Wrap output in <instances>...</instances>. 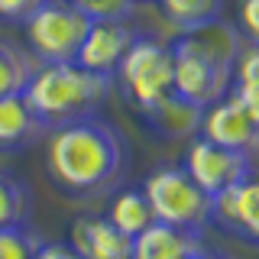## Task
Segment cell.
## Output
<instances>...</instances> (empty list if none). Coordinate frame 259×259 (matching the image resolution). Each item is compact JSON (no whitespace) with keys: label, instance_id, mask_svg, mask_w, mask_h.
Wrapping results in <instances>:
<instances>
[{"label":"cell","instance_id":"1","mask_svg":"<svg viewBox=\"0 0 259 259\" xmlns=\"http://www.w3.org/2000/svg\"><path fill=\"white\" fill-rule=\"evenodd\" d=\"M130 146L110 120L84 117L78 123L49 130L46 172L71 198H101L123 182Z\"/></svg>","mask_w":259,"mask_h":259},{"label":"cell","instance_id":"2","mask_svg":"<svg viewBox=\"0 0 259 259\" xmlns=\"http://www.w3.org/2000/svg\"><path fill=\"white\" fill-rule=\"evenodd\" d=\"M246 46L233 23L214 20L201 29L182 32L172 42L175 55V94L207 110L224 101L233 88V68Z\"/></svg>","mask_w":259,"mask_h":259},{"label":"cell","instance_id":"3","mask_svg":"<svg viewBox=\"0 0 259 259\" xmlns=\"http://www.w3.org/2000/svg\"><path fill=\"white\" fill-rule=\"evenodd\" d=\"M113 81L117 78L88 71L78 62H55L39 65L23 94L46 123V130H59L84 117H94L97 107L110 97Z\"/></svg>","mask_w":259,"mask_h":259},{"label":"cell","instance_id":"4","mask_svg":"<svg viewBox=\"0 0 259 259\" xmlns=\"http://www.w3.org/2000/svg\"><path fill=\"white\" fill-rule=\"evenodd\" d=\"M120 88H123L126 101L136 110L152 113L165 101L168 94H175V55L172 42H162L152 36H140L133 49L126 52V59L117 68Z\"/></svg>","mask_w":259,"mask_h":259},{"label":"cell","instance_id":"5","mask_svg":"<svg viewBox=\"0 0 259 259\" xmlns=\"http://www.w3.org/2000/svg\"><path fill=\"white\" fill-rule=\"evenodd\" d=\"M146 201L152 207V217L159 224L194 230L210 224V198L194 185V178L185 172V165H162L143 185Z\"/></svg>","mask_w":259,"mask_h":259},{"label":"cell","instance_id":"6","mask_svg":"<svg viewBox=\"0 0 259 259\" xmlns=\"http://www.w3.org/2000/svg\"><path fill=\"white\" fill-rule=\"evenodd\" d=\"M23 26H26L29 52L42 65H55L78 59V49L91 29V20L78 7H71L68 0H49Z\"/></svg>","mask_w":259,"mask_h":259},{"label":"cell","instance_id":"7","mask_svg":"<svg viewBox=\"0 0 259 259\" xmlns=\"http://www.w3.org/2000/svg\"><path fill=\"white\" fill-rule=\"evenodd\" d=\"M185 172L194 178V185L207 198H217V194L237 188L246 175H253V159L246 152L217 146L204 136H194L185 149Z\"/></svg>","mask_w":259,"mask_h":259},{"label":"cell","instance_id":"8","mask_svg":"<svg viewBox=\"0 0 259 259\" xmlns=\"http://www.w3.org/2000/svg\"><path fill=\"white\" fill-rule=\"evenodd\" d=\"M198 136H204V140L217 143V146H227V149L246 152L249 159L259 156V123L233 101L230 94L204 110Z\"/></svg>","mask_w":259,"mask_h":259},{"label":"cell","instance_id":"9","mask_svg":"<svg viewBox=\"0 0 259 259\" xmlns=\"http://www.w3.org/2000/svg\"><path fill=\"white\" fill-rule=\"evenodd\" d=\"M136 39H140V32L130 26V23H91L75 62L88 71L117 78L120 62L126 59V52L133 49Z\"/></svg>","mask_w":259,"mask_h":259},{"label":"cell","instance_id":"10","mask_svg":"<svg viewBox=\"0 0 259 259\" xmlns=\"http://www.w3.org/2000/svg\"><path fill=\"white\" fill-rule=\"evenodd\" d=\"M210 221L259 243V172L246 175L237 188L210 198Z\"/></svg>","mask_w":259,"mask_h":259},{"label":"cell","instance_id":"11","mask_svg":"<svg viewBox=\"0 0 259 259\" xmlns=\"http://www.w3.org/2000/svg\"><path fill=\"white\" fill-rule=\"evenodd\" d=\"M71 246L81 259H130L133 256V237L117 230L107 217L84 214L71 224Z\"/></svg>","mask_w":259,"mask_h":259},{"label":"cell","instance_id":"12","mask_svg":"<svg viewBox=\"0 0 259 259\" xmlns=\"http://www.w3.org/2000/svg\"><path fill=\"white\" fill-rule=\"evenodd\" d=\"M49 133L26 94L0 97V152H23Z\"/></svg>","mask_w":259,"mask_h":259},{"label":"cell","instance_id":"13","mask_svg":"<svg viewBox=\"0 0 259 259\" xmlns=\"http://www.w3.org/2000/svg\"><path fill=\"white\" fill-rule=\"evenodd\" d=\"M201 237L194 230H178L168 224H149L140 237H133L130 259H191L201 253Z\"/></svg>","mask_w":259,"mask_h":259},{"label":"cell","instance_id":"14","mask_svg":"<svg viewBox=\"0 0 259 259\" xmlns=\"http://www.w3.org/2000/svg\"><path fill=\"white\" fill-rule=\"evenodd\" d=\"M201 120H204V110L178 94H168L152 113H146V123L165 140H194L201 133Z\"/></svg>","mask_w":259,"mask_h":259},{"label":"cell","instance_id":"15","mask_svg":"<svg viewBox=\"0 0 259 259\" xmlns=\"http://www.w3.org/2000/svg\"><path fill=\"white\" fill-rule=\"evenodd\" d=\"M36 55L29 52V46H20L13 39H0V97L23 94L29 88L32 75L39 71Z\"/></svg>","mask_w":259,"mask_h":259},{"label":"cell","instance_id":"16","mask_svg":"<svg viewBox=\"0 0 259 259\" xmlns=\"http://www.w3.org/2000/svg\"><path fill=\"white\" fill-rule=\"evenodd\" d=\"M107 221L117 227V230H123L126 237H140L149 224H156V217H152V207H149V201H146L143 188H126V191L113 194Z\"/></svg>","mask_w":259,"mask_h":259},{"label":"cell","instance_id":"17","mask_svg":"<svg viewBox=\"0 0 259 259\" xmlns=\"http://www.w3.org/2000/svg\"><path fill=\"white\" fill-rule=\"evenodd\" d=\"M230 97L259 123V46L246 42L233 68V88Z\"/></svg>","mask_w":259,"mask_h":259},{"label":"cell","instance_id":"18","mask_svg":"<svg viewBox=\"0 0 259 259\" xmlns=\"http://www.w3.org/2000/svg\"><path fill=\"white\" fill-rule=\"evenodd\" d=\"M156 4L162 16L182 32L201 29L207 23L221 20V10H224V0H156Z\"/></svg>","mask_w":259,"mask_h":259},{"label":"cell","instance_id":"19","mask_svg":"<svg viewBox=\"0 0 259 259\" xmlns=\"http://www.w3.org/2000/svg\"><path fill=\"white\" fill-rule=\"evenodd\" d=\"M29 188L23 178H16L13 172L0 168V230L10 227H26L29 221Z\"/></svg>","mask_w":259,"mask_h":259},{"label":"cell","instance_id":"20","mask_svg":"<svg viewBox=\"0 0 259 259\" xmlns=\"http://www.w3.org/2000/svg\"><path fill=\"white\" fill-rule=\"evenodd\" d=\"M91 23H130L136 13V0H68Z\"/></svg>","mask_w":259,"mask_h":259},{"label":"cell","instance_id":"21","mask_svg":"<svg viewBox=\"0 0 259 259\" xmlns=\"http://www.w3.org/2000/svg\"><path fill=\"white\" fill-rule=\"evenodd\" d=\"M39 240L26 227H10V230H0V259H32L39 249Z\"/></svg>","mask_w":259,"mask_h":259},{"label":"cell","instance_id":"22","mask_svg":"<svg viewBox=\"0 0 259 259\" xmlns=\"http://www.w3.org/2000/svg\"><path fill=\"white\" fill-rule=\"evenodd\" d=\"M49 0H0V23H26Z\"/></svg>","mask_w":259,"mask_h":259},{"label":"cell","instance_id":"23","mask_svg":"<svg viewBox=\"0 0 259 259\" xmlns=\"http://www.w3.org/2000/svg\"><path fill=\"white\" fill-rule=\"evenodd\" d=\"M237 29L243 32V39H246V42L259 46V0H240Z\"/></svg>","mask_w":259,"mask_h":259},{"label":"cell","instance_id":"24","mask_svg":"<svg viewBox=\"0 0 259 259\" xmlns=\"http://www.w3.org/2000/svg\"><path fill=\"white\" fill-rule=\"evenodd\" d=\"M32 259H81L71 243H39Z\"/></svg>","mask_w":259,"mask_h":259},{"label":"cell","instance_id":"25","mask_svg":"<svg viewBox=\"0 0 259 259\" xmlns=\"http://www.w3.org/2000/svg\"><path fill=\"white\" fill-rule=\"evenodd\" d=\"M191 259H217V256H210V253H204V249H201L198 256H191Z\"/></svg>","mask_w":259,"mask_h":259}]
</instances>
